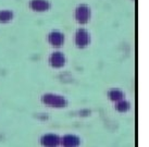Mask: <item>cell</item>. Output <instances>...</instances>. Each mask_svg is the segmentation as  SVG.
Instances as JSON below:
<instances>
[{
  "label": "cell",
  "mask_w": 149,
  "mask_h": 147,
  "mask_svg": "<svg viewBox=\"0 0 149 147\" xmlns=\"http://www.w3.org/2000/svg\"><path fill=\"white\" fill-rule=\"evenodd\" d=\"M76 17H77V20L81 23L86 22L88 20V17H89V10H88V8L85 7V6L79 7L77 9V11H76Z\"/></svg>",
  "instance_id": "1"
},
{
  "label": "cell",
  "mask_w": 149,
  "mask_h": 147,
  "mask_svg": "<svg viewBox=\"0 0 149 147\" xmlns=\"http://www.w3.org/2000/svg\"><path fill=\"white\" fill-rule=\"evenodd\" d=\"M50 42L54 44V46H60L63 42V36L60 33H52L50 36Z\"/></svg>",
  "instance_id": "5"
},
{
  "label": "cell",
  "mask_w": 149,
  "mask_h": 147,
  "mask_svg": "<svg viewBox=\"0 0 149 147\" xmlns=\"http://www.w3.org/2000/svg\"><path fill=\"white\" fill-rule=\"evenodd\" d=\"M118 109L120 110V111H125V110H127L128 104L127 102H125V101H121L120 104L118 105Z\"/></svg>",
  "instance_id": "10"
},
{
  "label": "cell",
  "mask_w": 149,
  "mask_h": 147,
  "mask_svg": "<svg viewBox=\"0 0 149 147\" xmlns=\"http://www.w3.org/2000/svg\"><path fill=\"white\" fill-rule=\"evenodd\" d=\"M110 97H111L112 100H119V99H121V98L123 97V95H122V93L119 92V91H112V92L110 93Z\"/></svg>",
  "instance_id": "8"
},
{
  "label": "cell",
  "mask_w": 149,
  "mask_h": 147,
  "mask_svg": "<svg viewBox=\"0 0 149 147\" xmlns=\"http://www.w3.org/2000/svg\"><path fill=\"white\" fill-rule=\"evenodd\" d=\"M45 101L47 104L52 106H62L64 105V100L61 97L58 96H47V98L45 99Z\"/></svg>",
  "instance_id": "3"
},
{
  "label": "cell",
  "mask_w": 149,
  "mask_h": 147,
  "mask_svg": "<svg viewBox=\"0 0 149 147\" xmlns=\"http://www.w3.org/2000/svg\"><path fill=\"white\" fill-rule=\"evenodd\" d=\"M34 9H36L38 11H42V10H46L48 8V3L44 1V0H35L33 3H32Z\"/></svg>",
  "instance_id": "6"
},
{
  "label": "cell",
  "mask_w": 149,
  "mask_h": 147,
  "mask_svg": "<svg viewBox=\"0 0 149 147\" xmlns=\"http://www.w3.org/2000/svg\"><path fill=\"white\" fill-rule=\"evenodd\" d=\"M51 63L54 67H61L64 63V57L59 52H56L52 57H51Z\"/></svg>",
  "instance_id": "4"
},
{
  "label": "cell",
  "mask_w": 149,
  "mask_h": 147,
  "mask_svg": "<svg viewBox=\"0 0 149 147\" xmlns=\"http://www.w3.org/2000/svg\"><path fill=\"white\" fill-rule=\"evenodd\" d=\"M88 40H89V37H88V34L84 31V29H81L79 31V33L76 35V42L79 46H86L88 44Z\"/></svg>",
  "instance_id": "2"
},
{
  "label": "cell",
  "mask_w": 149,
  "mask_h": 147,
  "mask_svg": "<svg viewBox=\"0 0 149 147\" xmlns=\"http://www.w3.org/2000/svg\"><path fill=\"white\" fill-rule=\"evenodd\" d=\"M45 143L47 145H56L58 143V139L54 135H48L45 137Z\"/></svg>",
  "instance_id": "7"
},
{
  "label": "cell",
  "mask_w": 149,
  "mask_h": 147,
  "mask_svg": "<svg viewBox=\"0 0 149 147\" xmlns=\"http://www.w3.org/2000/svg\"><path fill=\"white\" fill-rule=\"evenodd\" d=\"M65 145H75V144H77V139L73 137V136H68L65 137Z\"/></svg>",
  "instance_id": "9"
}]
</instances>
